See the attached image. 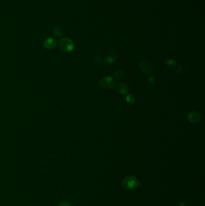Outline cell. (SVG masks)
Listing matches in <instances>:
<instances>
[{
    "instance_id": "obj_1",
    "label": "cell",
    "mask_w": 205,
    "mask_h": 206,
    "mask_svg": "<svg viewBox=\"0 0 205 206\" xmlns=\"http://www.w3.org/2000/svg\"><path fill=\"white\" fill-rule=\"evenodd\" d=\"M123 187L128 190L135 189L140 185V183L137 177L133 176H129L124 179L122 182Z\"/></svg>"
},
{
    "instance_id": "obj_2",
    "label": "cell",
    "mask_w": 205,
    "mask_h": 206,
    "mask_svg": "<svg viewBox=\"0 0 205 206\" xmlns=\"http://www.w3.org/2000/svg\"><path fill=\"white\" fill-rule=\"evenodd\" d=\"M58 47L61 52H70L74 48L73 41L69 38H63L61 39L58 43Z\"/></svg>"
},
{
    "instance_id": "obj_3",
    "label": "cell",
    "mask_w": 205,
    "mask_h": 206,
    "mask_svg": "<svg viewBox=\"0 0 205 206\" xmlns=\"http://www.w3.org/2000/svg\"><path fill=\"white\" fill-rule=\"evenodd\" d=\"M116 84L114 80L111 77H105L102 78L99 81V86L104 89H111Z\"/></svg>"
},
{
    "instance_id": "obj_4",
    "label": "cell",
    "mask_w": 205,
    "mask_h": 206,
    "mask_svg": "<svg viewBox=\"0 0 205 206\" xmlns=\"http://www.w3.org/2000/svg\"><path fill=\"white\" fill-rule=\"evenodd\" d=\"M140 68L144 73L148 74L152 71V65L147 60H142L140 63Z\"/></svg>"
},
{
    "instance_id": "obj_5",
    "label": "cell",
    "mask_w": 205,
    "mask_h": 206,
    "mask_svg": "<svg viewBox=\"0 0 205 206\" xmlns=\"http://www.w3.org/2000/svg\"><path fill=\"white\" fill-rule=\"evenodd\" d=\"M188 119L190 123L193 124H196L200 121L201 116L199 113L197 112H193L188 115Z\"/></svg>"
},
{
    "instance_id": "obj_6",
    "label": "cell",
    "mask_w": 205,
    "mask_h": 206,
    "mask_svg": "<svg viewBox=\"0 0 205 206\" xmlns=\"http://www.w3.org/2000/svg\"><path fill=\"white\" fill-rule=\"evenodd\" d=\"M57 41L53 37H49L47 39L43 42V47L48 50H52L57 46Z\"/></svg>"
},
{
    "instance_id": "obj_7",
    "label": "cell",
    "mask_w": 205,
    "mask_h": 206,
    "mask_svg": "<svg viewBox=\"0 0 205 206\" xmlns=\"http://www.w3.org/2000/svg\"><path fill=\"white\" fill-rule=\"evenodd\" d=\"M117 59V53L115 50H112L109 52L106 55V61L108 63H114Z\"/></svg>"
},
{
    "instance_id": "obj_8",
    "label": "cell",
    "mask_w": 205,
    "mask_h": 206,
    "mask_svg": "<svg viewBox=\"0 0 205 206\" xmlns=\"http://www.w3.org/2000/svg\"><path fill=\"white\" fill-rule=\"evenodd\" d=\"M117 90L121 94L125 95L129 92V87L125 83H120L118 84Z\"/></svg>"
},
{
    "instance_id": "obj_9",
    "label": "cell",
    "mask_w": 205,
    "mask_h": 206,
    "mask_svg": "<svg viewBox=\"0 0 205 206\" xmlns=\"http://www.w3.org/2000/svg\"><path fill=\"white\" fill-rule=\"evenodd\" d=\"M53 34L55 37L59 38L62 36L63 35V32L59 28H55L53 30Z\"/></svg>"
},
{
    "instance_id": "obj_10",
    "label": "cell",
    "mask_w": 205,
    "mask_h": 206,
    "mask_svg": "<svg viewBox=\"0 0 205 206\" xmlns=\"http://www.w3.org/2000/svg\"><path fill=\"white\" fill-rule=\"evenodd\" d=\"M124 74H125V72L123 70H119L115 73L114 77L116 79H120L123 77Z\"/></svg>"
},
{
    "instance_id": "obj_11",
    "label": "cell",
    "mask_w": 205,
    "mask_h": 206,
    "mask_svg": "<svg viewBox=\"0 0 205 206\" xmlns=\"http://www.w3.org/2000/svg\"><path fill=\"white\" fill-rule=\"evenodd\" d=\"M126 100L128 103L132 104L135 102V98L132 95H128L126 98Z\"/></svg>"
},
{
    "instance_id": "obj_12",
    "label": "cell",
    "mask_w": 205,
    "mask_h": 206,
    "mask_svg": "<svg viewBox=\"0 0 205 206\" xmlns=\"http://www.w3.org/2000/svg\"><path fill=\"white\" fill-rule=\"evenodd\" d=\"M58 206H71V205L69 202L66 201H61L58 203Z\"/></svg>"
},
{
    "instance_id": "obj_13",
    "label": "cell",
    "mask_w": 205,
    "mask_h": 206,
    "mask_svg": "<svg viewBox=\"0 0 205 206\" xmlns=\"http://www.w3.org/2000/svg\"><path fill=\"white\" fill-rule=\"evenodd\" d=\"M179 206H187V204L185 201H180Z\"/></svg>"
},
{
    "instance_id": "obj_14",
    "label": "cell",
    "mask_w": 205,
    "mask_h": 206,
    "mask_svg": "<svg viewBox=\"0 0 205 206\" xmlns=\"http://www.w3.org/2000/svg\"></svg>"
}]
</instances>
